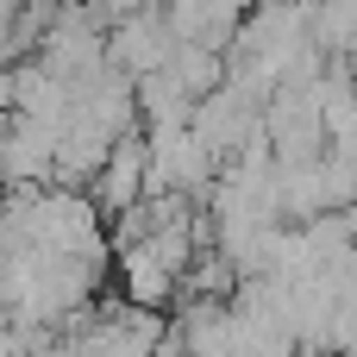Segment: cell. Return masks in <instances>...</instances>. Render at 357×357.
Segmentation results:
<instances>
[{
    "instance_id": "2",
    "label": "cell",
    "mask_w": 357,
    "mask_h": 357,
    "mask_svg": "<svg viewBox=\"0 0 357 357\" xmlns=\"http://www.w3.org/2000/svg\"><path fill=\"white\" fill-rule=\"evenodd\" d=\"M169 56H176V31H169L163 6L113 19V31H107V69H119L126 82H144V75L169 69Z\"/></svg>"
},
{
    "instance_id": "4",
    "label": "cell",
    "mask_w": 357,
    "mask_h": 357,
    "mask_svg": "<svg viewBox=\"0 0 357 357\" xmlns=\"http://www.w3.org/2000/svg\"><path fill=\"white\" fill-rule=\"evenodd\" d=\"M157 357H182V351H176V339H163V351H157Z\"/></svg>"
},
{
    "instance_id": "1",
    "label": "cell",
    "mask_w": 357,
    "mask_h": 357,
    "mask_svg": "<svg viewBox=\"0 0 357 357\" xmlns=\"http://www.w3.org/2000/svg\"><path fill=\"white\" fill-rule=\"evenodd\" d=\"M220 176V157L188 132V126H157L144 132V195H195Z\"/></svg>"
},
{
    "instance_id": "3",
    "label": "cell",
    "mask_w": 357,
    "mask_h": 357,
    "mask_svg": "<svg viewBox=\"0 0 357 357\" xmlns=\"http://www.w3.org/2000/svg\"><path fill=\"white\" fill-rule=\"evenodd\" d=\"M100 213H126V207H138L144 201V132H126L113 151H107V163H100V176H94V195H88Z\"/></svg>"
}]
</instances>
